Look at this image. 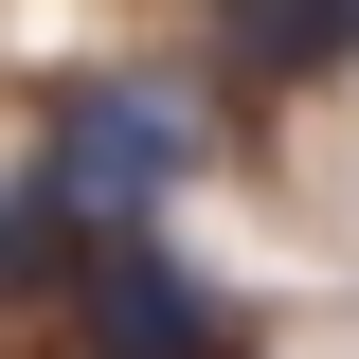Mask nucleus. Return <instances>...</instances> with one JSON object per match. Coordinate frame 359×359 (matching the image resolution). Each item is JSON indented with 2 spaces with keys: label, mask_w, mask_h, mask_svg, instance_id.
<instances>
[{
  "label": "nucleus",
  "mask_w": 359,
  "mask_h": 359,
  "mask_svg": "<svg viewBox=\"0 0 359 359\" xmlns=\"http://www.w3.org/2000/svg\"><path fill=\"white\" fill-rule=\"evenodd\" d=\"M36 180L72 198V233H144L180 180H198V90H162V72L72 90V108H54V144H36Z\"/></svg>",
  "instance_id": "f257e3e1"
},
{
  "label": "nucleus",
  "mask_w": 359,
  "mask_h": 359,
  "mask_svg": "<svg viewBox=\"0 0 359 359\" xmlns=\"http://www.w3.org/2000/svg\"><path fill=\"white\" fill-rule=\"evenodd\" d=\"M72 359H233V287L180 269L162 233H108L72 269Z\"/></svg>",
  "instance_id": "f03ea898"
},
{
  "label": "nucleus",
  "mask_w": 359,
  "mask_h": 359,
  "mask_svg": "<svg viewBox=\"0 0 359 359\" xmlns=\"http://www.w3.org/2000/svg\"><path fill=\"white\" fill-rule=\"evenodd\" d=\"M216 36H233V72H252V90H306V72H341V54H359V0H216Z\"/></svg>",
  "instance_id": "7ed1b4c3"
},
{
  "label": "nucleus",
  "mask_w": 359,
  "mask_h": 359,
  "mask_svg": "<svg viewBox=\"0 0 359 359\" xmlns=\"http://www.w3.org/2000/svg\"><path fill=\"white\" fill-rule=\"evenodd\" d=\"M90 252H108V233H72V198H54V180H0V306H72Z\"/></svg>",
  "instance_id": "20e7f679"
}]
</instances>
